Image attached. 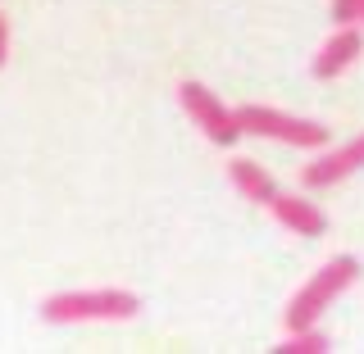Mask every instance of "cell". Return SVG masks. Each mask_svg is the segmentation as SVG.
<instances>
[{
    "mask_svg": "<svg viewBox=\"0 0 364 354\" xmlns=\"http://www.w3.org/2000/svg\"><path fill=\"white\" fill-rule=\"evenodd\" d=\"M141 314V300L132 291H64L41 304L46 323H123Z\"/></svg>",
    "mask_w": 364,
    "mask_h": 354,
    "instance_id": "obj_1",
    "label": "cell"
},
{
    "mask_svg": "<svg viewBox=\"0 0 364 354\" xmlns=\"http://www.w3.org/2000/svg\"><path fill=\"white\" fill-rule=\"evenodd\" d=\"M355 277H360V259H355V255L328 259V264L291 295V304H287V327H291V332H301V327H314V318L323 314V309H333V300H337V295L346 291Z\"/></svg>",
    "mask_w": 364,
    "mask_h": 354,
    "instance_id": "obj_2",
    "label": "cell"
},
{
    "mask_svg": "<svg viewBox=\"0 0 364 354\" xmlns=\"http://www.w3.org/2000/svg\"><path fill=\"white\" fill-rule=\"evenodd\" d=\"M232 118H237V128L242 132H255V136H273V141H282V145H323L328 141V128L323 123H310V118H291V114H282V109H264V105H242V109H232Z\"/></svg>",
    "mask_w": 364,
    "mask_h": 354,
    "instance_id": "obj_3",
    "label": "cell"
},
{
    "mask_svg": "<svg viewBox=\"0 0 364 354\" xmlns=\"http://www.w3.org/2000/svg\"><path fill=\"white\" fill-rule=\"evenodd\" d=\"M178 96H182V109L196 118V128L210 136L214 145H232L237 136H242V128H237V118H232V109H228L210 87H200V82H182V87H178Z\"/></svg>",
    "mask_w": 364,
    "mask_h": 354,
    "instance_id": "obj_4",
    "label": "cell"
},
{
    "mask_svg": "<svg viewBox=\"0 0 364 354\" xmlns=\"http://www.w3.org/2000/svg\"><path fill=\"white\" fill-rule=\"evenodd\" d=\"M364 168V136H355V141H346L341 150H333V155H323L318 164H305L301 168V182L310 191H318V187H337L341 177H350V173H360Z\"/></svg>",
    "mask_w": 364,
    "mask_h": 354,
    "instance_id": "obj_5",
    "label": "cell"
},
{
    "mask_svg": "<svg viewBox=\"0 0 364 354\" xmlns=\"http://www.w3.org/2000/svg\"><path fill=\"white\" fill-rule=\"evenodd\" d=\"M360 45H364V41H360V32L350 28V23H341L333 37L323 41V50L314 55V77H318V82H333V77H341V68L355 64Z\"/></svg>",
    "mask_w": 364,
    "mask_h": 354,
    "instance_id": "obj_6",
    "label": "cell"
},
{
    "mask_svg": "<svg viewBox=\"0 0 364 354\" xmlns=\"http://www.w3.org/2000/svg\"><path fill=\"white\" fill-rule=\"evenodd\" d=\"M269 209H273V219H278L282 227H291V232H301V236H323L328 232L323 209H318L314 200H305V196H287V191H278V196L269 200Z\"/></svg>",
    "mask_w": 364,
    "mask_h": 354,
    "instance_id": "obj_7",
    "label": "cell"
},
{
    "mask_svg": "<svg viewBox=\"0 0 364 354\" xmlns=\"http://www.w3.org/2000/svg\"><path fill=\"white\" fill-rule=\"evenodd\" d=\"M228 177H232V187L242 191L246 200H255V204H269L273 196H278V182H273L269 168L255 164V159H232V164H228Z\"/></svg>",
    "mask_w": 364,
    "mask_h": 354,
    "instance_id": "obj_8",
    "label": "cell"
},
{
    "mask_svg": "<svg viewBox=\"0 0 364 354\" xmlns=\"http://www.w3.org/2000/svg\"><path fill=\"white\" fill-rule=\"evenodd\" d=\"M323 350H333V341H328L323 332H310V327L291 332V341L278 345V354H323Z\"/></svg>",
    "mask_w": 364,
    "mask_h": 354,
    "instance_id": "obj_9",
    "label": "cell"
},
{
    "mask_svg": "<svg viewBox=\"0 0 364 354\" xmlns=\"http://www.w3.org/2000/svg\"><path fill=\"white\" fill-rule=\"evenodd\" d=\"M360 5H364V0H333V23H337V28H341V23H355Z\"/></svg>",
    "mask_w": 364,
    "mask_h": 354,
    "instance_id": "obj_10",
    "label": "cell"
},
{
    "mask_svg": "<svg viewBox=\"0 0 364 354\" xmlns=\"http://www.w3.org/2000/svg\"><path fill=\"white\" fill-rule=\"evenodd\" d=\"M5 55H9V23L0 14V64H5Z\"/></svg>",
    "mask_w": 364,
    "mask_h": 354,
    "instance_id": "obj_11",
    "label": "cell"
},
{
    "mask_svg": "<svg viewBox=\"0 0 364 354\" xmlns=\"http://www.w3.org/2000/svg\"><path fill=\"white\" fill-rule=\"evenodd\" d=\"M360 18H364V5H360Z\"/></svg>",
    "mask_w": 364,
    "mask_h": 354,
    "instance_id": "obj_12",
    "label": "cell"
}]
</instances>
